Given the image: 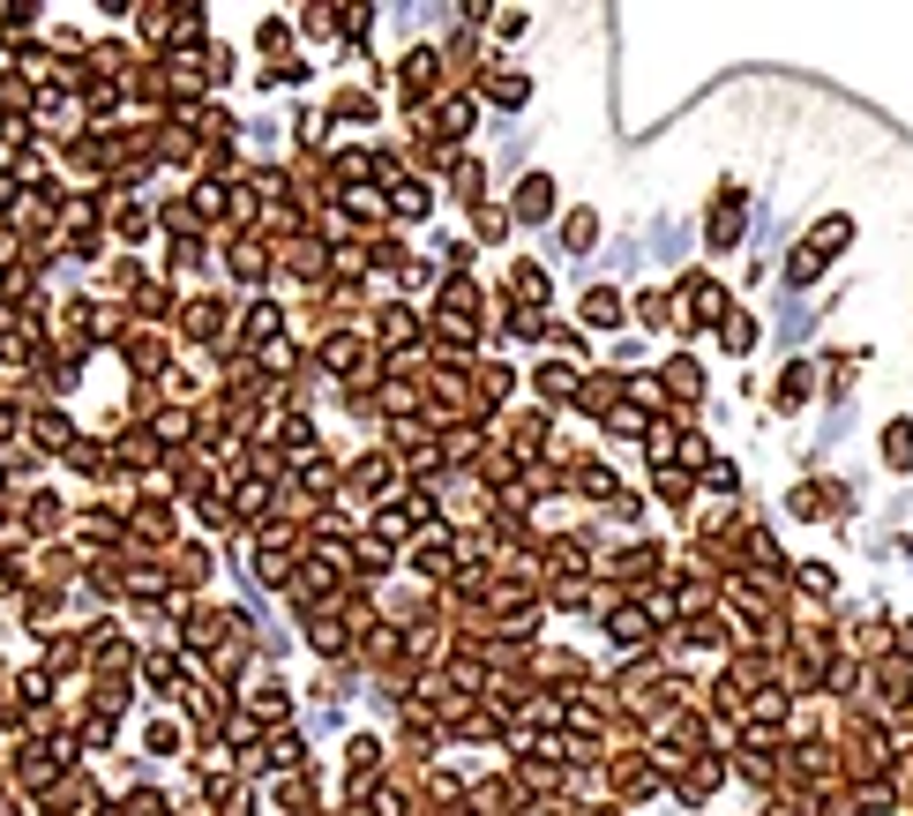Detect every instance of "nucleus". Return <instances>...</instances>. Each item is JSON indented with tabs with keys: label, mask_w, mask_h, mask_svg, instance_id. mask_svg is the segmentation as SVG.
<instances>
[{
	"label": "nucleus",
	"mask_w": 913,
	"mask_h": 816,
	"mask_svg": "<svg viewBox=\"0 0 913 816\" xmlns=\"http://www.w3.org/2000/svg\"><path fill=\"white\" fill-rule=\"evenodd\" d=\"M719 786H726V757H719V749H705V757H689V764H681V779H674V802H681V809H705Z\"/></svg>",
	"instance_id": "obj_1"
},
{
	"label": "nucleus",
	"mask_w": 913,
	"mask_h": 816,
	"mask_svg": "<svg viewBox=\"0 0 913 816\" xmlns=\"http://www.w3.org/2000/svg\"><path fill=\"white\" fill-rule=\"evenodd\" d=\"M532 389H540V412H546V405H577L584 367H577V360H546V367H532Z\"/></svg>",
	"instance_id": "obj_2"
},
{
	"label": "nucleus",
	"mask_w": 913,
	"mask_h": 816,
	"mask_svg": "<svg viewBox=\"0 0 913 816\" xmlns=\"http://www.w3.org/2000/svg\"><path fill=\"white\" fill-rule=\"evenodd\" d=\"M660 389H666V405H681V412H697V397H705V367L689 360V352H674L660 367Z\"/></svg>",
	"instance_id": "obj_3"
},
{
	"label": "nucleus",
	"mask_w": 913,
	"mask_h": 816,
	"mask_svg": "<svg viewBox=\"0 0 913 816\" xmlns=\"http://www.w3.org/2000/svg\"><path fill=\"white\" fill-rule=\"evenodd\" d=\"M509 217H517V225H540V217H554V172H525V180H517V203H509Z\"/></svg>",
	"instance_id": "obj_4"
},
{
	"label": "nucleus",
	"mask_w": 913,
	"mask_h": 816,
	"mask_svg": "<svg viewBox=\"0 0 913 816\" xmlns=\"http://www.w3.org/2000/svg\"><path fill=\"white\" fill-rule=\"evenodd\" d=\"M622 315H629V307H622V293H615V285H591V293L577 301V322H584V330H622Z\"/></svg>",
	"instance_id": "obj_5"
},
{
	"label": "nucleus",
	"mask_w": 913,
	"mask_h": 816,
	"mask_svg": "<svg viewBox=\"0 0 913 816\" xmlns=\"http://www.w3.org/2000/svg\"><path fill=\"white\" fill-rule=\"evenodd\" d=\"M636 322H644V330H689L681 293H636Z\"/></svg>",
	"instance_id": "obj_6"
},
{
	"label": "nucleus",
	"mask_w": 913,
	"mask_h": 816,
	"mask_svg": "<svg viewBox=\"0 0 913 816\" xmlns=\"http://www.w3.org/2000/svg\"><path fill=\"white\" fill-rule=\"evenodd\" d=\"M793 592H801L809 607L838 600V569H831V562H793Z\"/></svg>",
	"instance_id": "obj_7"
},
{
	"label": "nucleus",
	"mask_w": 913,
	"mask_h": 816,
	"mask_svg": "<svg viewBox=\"0 0 913 816\" xmlns=\"http://www.w3.org/2000/svg\"><path fill=\"white\" fill-rule=\"evenodd\" d=\"M742 195H719V203H711V217H705V240L711 248H734V240H742Z\"/></svg>",
	"instance_id": "obj_8"
},
{
	"label": "nucleus",
	"mask_w": 913,
	"mask_h": 816,
	"mask_svg": "<svg viewBox=\"0 0 913 816\" xmlns=\"http://www.w3.org/2000/svg\"><path fill=\"white\" fill-rule=\"evenodd\" d=\"M697 487H705V479L681 473V465H660V473H652V495H660L666 510H689V495H697Z\"/></svg>",
	"instance_id": "obj_9"
},
{
	"label": "nucleus",
	"mask_w": 913,
	"mask_h": 816,
	"mask_svg": "<svg viewBox=\"0 0 913 816\" xmlns=\"http://www.w3.org/2000/svg\"><path fill=\"white\" fill-rule=\"evenodd\" d=\"M225 330V301H188L180 307V338H217Z\"/></svg>",
	"instance_id": "obj_10"
},
{
	"label": "nucleus",
	"mask_w": 913,
	"mask_h": 816,
	"mask_svg": "<svg viewBox=\"0 0 913 816\" xmlns=\"http://www.w3.org/2000/svg\"><path fill=\"white\" fill-rule=\"evenodd\" d=\"M809 389H816V367H801V360H793L787 375H779V389H771V405H779V412H801V405H809Z\"/></svg>",
	"instance_id": "obj_11"
},
{
	"label": "nucleus",
	"mask_w": 913,
	"mask_h": 816,
	"mask_svg": "<svg viewBox=\"0 0 913 816\" xmlns=\"http://www.w3.org/2000/svg\"><path fill=\"white\" fill-rule=\"evenodd\" d=\"M846 240H854V217H838V211H831L824 225H816V233H809V240H801V248H809V256L824 262V256H838V248H846Z\"/></svg>",
	"instance_id": "obj_12"
},
{
	"label": "nucleus",
	"mask_w": 913,
	"mask_h": 816,
	"mask_svg": "<svg viewBox=\"0 0 913 816\" xmlns=\"http://www.w3.org/2000/svg\"><path fill=\"white\" fill-rule=\"evenodd\" d=\"M435 211V188H427V180H397V188H390V217H427Z\"/></svg>",
	"instance_id": "obj_13"
},
{
	"label": "nucleus",
	"mask_w": 913,
	"mask_h": 816,
	"mask_svg": "<svg viewBox=\"0 0 913 816\" xmlns=\"http://www.w3.org/2000/svg\"><path fill=\"white\" fill-rule=\"evenodd\" d=\"M487 98H495V105H525V98H532V76H517V68H487Z\"/></svg>",
	"instance_id": "obj_14"
},
{
	"label": "nucleus",
	"mask_w": 913,
	"mask_h": 816,
	"mask_svg": "<svg viewBox=\"0 0 913 816\" xmlns=\"http://www.w3.org/2000/svg\"><path fill=\"white\" fill-rule=\"evenodd\" d=\"M883 465H891V473H913V420H891V428H883Z\"/></svg>",
	"instance_id": "obj_15"
},
{
	"label": "nucleus",
	"mask_w": 913,
	"mask_h": 816,
	"mask_svg": "<svg viewBox=\"0 0 913 816\" xmlns=\"http://www.w3.org/2000/svg\"><path fill=\"white\" fill-rule=\"evenodd\" d=\"M719 344H726L734 360H742V352H756V315H742V307H734V315L719 322Z\"/></svg>",
	"instance_id": "obj_16"
},
{
	"label": "nucleus",
	"mask_w": 913,
	"mask_h": 816,
	"mask_svg": "<svg viewBox=\"0 0 913 816\" xmlns=\"http://www.w3.org/2000/svg\"><path fill=\"white\" fill-rule=\"evenodd\" d=\"M562 240H570V248H591V240H599V211H570V225H562Z\"/></svg>",
	"instance_id": "obj_17"
},
{
	"label": "nucleus",
	"mask_w": 913,
	"mask_h": 816,
	"mask_svg": "<svg viewBox=\"0 0 913 816\" xmlns=\"http://www.w3.org/2000/svg\"><path fill=\"white\" fill-rule=\"evenodd\" d=\"M337 121H374V90H337Z\"/></svg>",
	"instance_id": "obj_18"
},
{
	"label": "nucleus",
	"mask_w": 913,
	"mask_h": 816,
	"mask_svg": "<svg viewBox=\"0 0 913 816\" xmlns=\"http://www.w3.org/2000/svg\"><path fill=\"white\" fill-rule=\"evenodd\" d=\"M158 360H166V344H158V338H143V330L127 338V367H135V375H143V367H158Z\"/></svg>",
	"instance_id": "obj_19"
},
{
	"label": "nucleus",
	"mask_w": 913,
	"mask_h": 816,
	"mask_svg": "<svg viewBox=\"0 0 913 816\" xmlns=\"http://www.w3.org/2000/svg\"><path fill=\"white\" fill-rule=\"evenodd\" d=\"M891 786H899V802H906V816H913V741H899V772H891Z\"/></svg>",
	"instance_id": "obj_20"
},
{
	"label": "nucleus",
	"mask_w": 913,
	"mask_h": 816,
	"mask_svg": "<svg viewBox=\"0 0 913 816\" xmlns=\"http://www.w3.org/2000/svg\"><path fill=\"white\" fill-rule=\"evenodd\" d=\"M487 23H495V38H525V31H532L525 8H501V15H487Z\"/></svg>",
	"instance_id": "obj_21"
},
{
	"label": "nucleus",
	"mask_w": 913,
	"mask_h": 816,
	"mask_svg": "<svg viewBox=\"0 0 913 816\" xmlns=\"http://www.w3.org/2000/svg\"><path fill=\"white\" fill-rule=\"evenodd\" d=\"M127 816H166V794H158V786H135V794H127Z\"/></svg>",
	"instance_id": "obj_22"
},
{
	"label": "nucleus",
	"mask_w": 913,
	"mask_h": 816,
	"mask_svg": "<svg viewBox=\"0 0 913 816\" xmlns=\"http://www.w3.org/2000/svg\"><path fill=\"white\" fill-rule=\"evenodd\" d=\"M472 233H480V240H501V233H509V211H472Z\"/></svg>",
	"instance_id": "obj_23"
},
{
	"label": "nucleus",
	"mask_w": 913,
	"mask_h": 816,
	"mask_svg": "<svg viewBox=\"0 0 913 816\" xmlns=\"http://www.w3.org/2000/svg\"><path fill=\"white\" fill-rule=\"evenodd\" d=\"M546 344H554L562 360H577V352H584V338H577V330H570V322H554V330H546Z\"/></svg>",
	"instance_id": "obj_24"
},
{
	"label": "nucleus",
	"mask_w": 913,
	"mask_h": 816,
	"mask_svg": "<svg viewBox=\"0 0 913 816\" xmlns=\"http://www.w3.org/2000/svg\"><path fill=\"white\" fill-rule=\"evenodd\" d=\"M705 487H719V495H734V487H742V473H734V465L719 457V465H711V473H705Z\"/></svg>",
	"instance_id": "obj_25"
},
{
	"label": "nucleus",
	"mask_w": 913,
	"mask_h": 816,
	"mask_svg": "<svg viewBox=\"0 0 913 816\" xmlns=\"http://www.w3.org/2000/svg\"><path fill=\"white\" fill-rule=\"evenodd\" d=\"M570 816H622V802L607 794V802H570Z\"/></svg>",
	"instance_id": "obj_26"
},
{
	"label": "nucleus",
	"mask_w": 913,
	"mask_h": 816,
	"mask_svg": "<svg viewBox=\"0 0 913 816\" xmlns=\"http://www.w3.org/2000/svg\"><path fill=\"white\" fill-rule=\"evenodd\" d=\"M891 651H899V659H913V622H891Z\"/></svg>",
	"instance_id": "obj_27"
}]
</instances>
